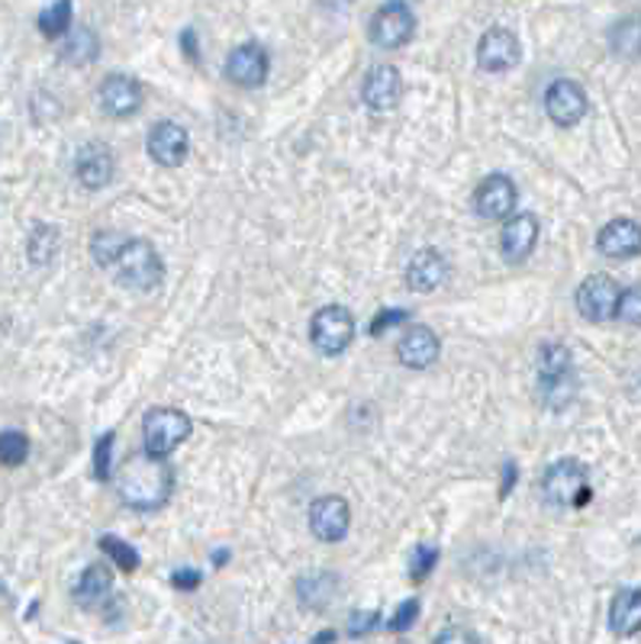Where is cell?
<instances>
[{"label":"cell","mask_w":641,"mask_h":644,"mask_svg":"<svg viewBox=\"0 0 641 644\" xmlns=\"http://www.w3.org/2000/svg\"><path fill=\"white\" fill-rule=\"evenodd\" d=\"M30 457V439L17 429L0 432V464L3 467H20Z\"/></svg>","instance_id":"cell-29"},{"label":"cell","mask_w":641,"mask_h":644,"mask_svg":"<svg viewBox=\"0 0 641 644\" xmlns=\"http://www.w3.org/2000/svg\"><path fill=\"white\" fill-rule=\"evenodd\" d=\"M597 249L603 252L606 258H619V262L635 258V255H641V226L635 220H626V217L612 220V223H606L600 229Z\"/></svg>","instance_id":"cell-18"},{"label":"cell","mask_w":641,"mask_h":644,"mask_svg":"<svg viewBox=\"0 0 641 644\" xmlns=\"http://www.w3.org/2000/svg\"><path fill=\"white\" fill-rule=\"evenodd\" d=\"M309 339L316 345V351H323V355H341L351 345V339H355V319H351V313L339 304L323 306L309 319Z\"/></svg>","instance_id":"cell-5"},{"label":"cell","mask_w":641,"mask_h":644,"mask_svg":"<svg viewBox=\"0 0 641 644\" xmlns=\"http://www.w3.org/2000/svg\"><path fill=\"white\" fill-rule=\"evenodd\" d=\"M616 316L629 326H641V284L629 287L619 294V306H616Z\"/></svg>","instance_id":"cell-34"},{"label":"cell","mask_w":641,"mask_h":644,"mask_svg":"<svg viewBox=\"0 0 641 644\" xmlns=\"http://www.w3.org/2000/svg\"><path fill=\"white\" fill-rule=\"evenodd\" d=\"M190 139L188 129L178 123H158L149 133V155L161 168H178L188 158Z\"/></svg>","instance_id":"cell-15"},{"label":"cell","mask_w":641,"mask_h":644,"mask_svg":"<svg viewBox=\"0 0 641 644\" xmlns=\"http://www.w3.org/2000/svg\"><path fill=\"white\" fill-rule=\"evenodd\" d=\"M619 284L609 274H590L580 287H577V309L584 319L590 323H606L616 316L619 306Z\"/></svg>","instance_id":"cell-7"},{"label":"cell","mask_w":641,"mask_h":644,"mask_svg":"<svg viewBox=\"0 0 641 644\" xmlns=\"http://www.w3.org/2000/svg\"><path fill=\"white\" fill-rule=\"evenodd\" d=\"M351 526V509L341 496H319L313 499L309 506V531L319 538V541H329L336 545L348 535Z\"/></svg>","instance_id":"cell-9"},{"label":"cell","mask_w":641,"mask_h":644,"mask_svg":"<svg viewBox=\"0 0 641 644\" xmlns=\"http://www.w3.org/2000/svg\"><path fill=\"white\" fill-rule=\"evenodd\" d=\"M410 319V309H383L378 319L371 323V336L378 339V336H383L390 326H400V323H407Z\"/></svg>","instance_id":"cell-36"},{"label":"cell","mask_w":641,"mask_h":644,"mask_svg":"<svg viewBox=\"0 0 641 644\" xmlns=\"http://www.w3.org/2000/svg\"><path fill=\"white\" fill-rule=\"evenodd\" d=\"M101 548H104V555H111L126 573H133V570L139 568V551H136L133 545L119 541L116 535H104V538H101Z\"/></svg>","instance_id":"cell-31"},{"label":"cell","mask_w":641,"mask_h":644,"mask_svg":"<svg viewBox=\"0 0 641 644\" xmlns=\"http://www.w3.org/2000/svg\"><path fill=\"white\" fill-rule=\"evenodd\" d=\"M439 351H442V341H439V336L432 329H425V326H416L410 332H403V339L397 341L400 361L407 368H413V371H422V368L435 365Z\"/></svg>","instance_id":"cell-20"},{"label":"cell","mask_w":641,"mask_h":644,"mask_svg":"<svg viewBox=\"0 0 641 644\" xmlns=\"http://www.w3.org/2000/svg\"><path fill=\"white\" fill-rule=\"evenodd\" d=\"M69 27H72V3H69V0L49 3V7L39 13V33L45 39L65 36Z\"/></svg>","instance_id":"cell-27"},{"label":"cell","mask_w":641,"mask_h":644,"mask_svg":"<svg viewBox=\"0 0 641 644\" xmlns=\"http://www.w3.org/2000/svg\"><path fill=\"white\" fill-rule=\"evenodd\" d=\"M416 33V13L407 3H383L371 20V42L378 49H400Z\"/></svg>","instance_id":"cell-6"},{"label":"cell","mask_w":641,"mask_h":644,"mask_svg":"<svg viewBox=\"0 0 641 644\" xmlns=\"http://www.w3.org/2000/svg\"><path fill=\"white\" fill-rule=\"evenodd\" d=\"M545 110L551 116V123H558V126H577L587 114V94L577 81L558 77L545 94Z\"/></svg>","instance_id":"cell-10"},{"label":"cell","mask_w":641,"mask_h":644,"mask_svg":"<svg viewBox=\"0 0 641 644\" xmlns=\"http://www.w3.org/2000/svg\"><path fill=\"white\" fill-rule=\"evenodd\" d=\"M538 242V220L532 213H516L506 220L503 235H500V249H503V258L513 262V265H523L532 249Z\"/></svg>","instance_id":"cell-17"},{"label":"cell","mask_w":641,"mask_h":644,"mask_svg":"<svg viewBox=\"0 0 641 644\" xmlns=\"http://www.w3.org/2000/svg\"><path fill=\"white\" fill-rule=\"evenodd\" d=\"M416 615H419V600H407L403 606L397 609V615H393L390 629H393V632H407V629L416 622Z\"/></svg>","instance_id":"cell-38"},{"label":"cell","mask_w":641,"mask_h":644,"mask_svg":"<svg viewBox=\"0 0 641 644\" xmlns=\"http://www.w3.org/2000/svg\"><path fill=\"white\" fill-rule=\"evenodd\" d=\"M542 493L551 506L558 509H580L590 503V477L587 467L574 457L555 461L545 477H542Z\"/></svg>","instance_id":"cell-2"},{"label":"cell","mask_w":641,"mask_h":644,"mask_svg":"<svg viewBox=\"0 0 641 644\" xmlns=\"http://www.w3.org/2000/svg\"><path fill=\"white\" fill-rule=\"evenodd\" d=\"M111 590H114V573H111V568L91 564V568L81 573V580H77L75 587L77 606L84 609L104 606V603L111 600Z\"/></svg>","instance_id":"cell-22"},{"label":"cell","mask_w":641,"mask_h":644,"mask_svg":"<svg viewBox=\"0 0 641 644\" xmlns=\"http://www.w3.org/2000/svg\"><path fill=\"white\" fill-rule=\"evenodd\" d=\"M227 77L239 87H262L267 81V52L259 42L232 49L227 59Z\"/></svg>","instance_id":"cell-11"},{"label":"cell","mask_w":641,"mask_h":644,"mask_svg":"<svg viewBox=\"0 0 641 644\" xmlns=\"http://www.w3.org/2000/svg\"><path fill=\"white\" fill-rule=\"evenodd\" d=\"M97 59V36L87 27H77L75 33L69 36L65 49H62V62L69 65H87Z\"/></svg>","instance_id":"cell-26"},{"label":"cell","mask_w":641,"mask_h":644,"mask_svg":"<svg viewBox=\"0 0 641 644\" xmlns=\"http://www.w3.org/2000/svg\"><path fill=\"white\" fill-rule=\"evenodd\" d=\"M116 274L119 284L129 291H151L161 284L165 277V265L155 252V245L146 239H126L119 258H116Z\"/></svg>","instance_id":"cell-3"},{"label":"cell","mask_w":641,"mask_h":644,"mask_svg":"<svg viewBox=\"0 0 641 644\" xmlns=\"http://www.w3.org/2000/svg\"><path fill=\"white\" fill-rule=\"evenodd\" d=\"M378 625L380 612H375V609H361V612H355V615L348 619V635H351V638H361V635L375 632Z\"/></svg>","instance_id":"cell-35"},{"label":"cell","mask_w":641,"mask_h":644,"mask_svg":"<svg viewBox=\"0 0 641 644\" xmlns=\"http://www.w3.org/2000/svg\"><path fill=\"white\" fill-rule=\"evenodd\" d=\"M171 487H175V474H171V464L165 457L129 455L116 471L119 499L139 513L161 509L171 496Z\"/></svg>","instance_id":"cell-1"},{"label":"cell","mask_w":641,"mask_h":644,"mask_svg":"<svg viewBox=\"0 0 641 644\" xmlns=\"http://www.w3.org/2000/svg\"><path fill=\"white\" fill-rule=\"evenodd\" d=\"M336 577H326V573H316V577H303L301 580V603L309 609L329 606L336 600Z\"/></svg>","instance_id":"cell-25"},{"label":"cell","mask_w":641,"mask_h":644,"mask_svg":"<svg viewBox=\"0 0 641 644\" xmlns=\"http://www.w3.org/2000/svg\"><path fill=\"white\" fill-rule=\"evenodd\" d=\"M193 429L190 416H185L181 410L171 407H155L146 413L143 422V442H146V455L168 457L178 445H185Z\"/></svg>","instance_id":"cell-4"},{"label":"cell","mask_w":641,"mask_h":644,"mask_svg":"<svg viewBox=\"0 0 641 644\" xmlns=\"http://www.w3.org/2000/svg\"><path fill=\"white\" fill-rule=\"evenodd\" d=\"M114 171L116 161L114 152H111V146H104V142H87V146L77 152L75 175L77 181H81L87 190L107 188V184L114 181Z\"/></svg>","instance_id":"cell-13"},{"label":"cell","mask_w":641,"mask_h":644,"mask_svg":"<svg viewBox=\"0 0 641 644\" xmlns=\"http://www.w3.org/2000/svg\"><path fill=\"white\" fill-rule=\"evenodd\" d=\"M146 94H143V84L129 75H111L101 84V107L116 119H126V116L139 114Z\"/></svg>","instance_id":"cell-12"},{"label":"cell","mask_w":641,"mask_h":644,"mask_svg":"<svg viewBox=\"0 0 641 644\" xmlns=\"http://www.w3.org/2000/svg\"><path fill=\"white\" fill-rule=\"evenodd\" d=\"M114 432L101 435V442L94 445V477L97 481H111L114 477Z\"/></svg>","instance_id":"cell-33"},{"label":"cell","mask_w":641,"mask_h":644,"mask_svg":"<svg viewBox=\"0 0 641 644\" xmlns=\"http://www.w3.org/2000/svg\"><path fill=\"white\" fill-rule=\"evenodd\" d=\"M609 45H612V52L622 55V59H641V17L619 20V23L609 30Z\"/></svg>","instance_id":"cell-23"},{"label":"cell","mask_w":641,"mask_h":644,"mask_svg":"<svg viewBox=\"0 0 641 644\" xmlns=\"http://www.w3.org/2000/svg\"><path fill=\"white\" fill-rule=\"evenodd\" d=\"M435 644H481V642H477V635H474L471 629H464V625H449V629H442V632L435 635Z\"/></svg>","instance_id":"cell-37"},{"label":"cell","mask_w":641,"mask_h":644,"mask_svg":"<svg viewBox=\"0 0 641 644\" xmlns=\"http://www.w3.org/2000/svg\"><path fill=\"white\" fill-rule=\"evenodd\" d=\"M55 252H59V232L52 226L33 229V235H30V258H33V265H49Z\"/></svg>","instance_id":"cell-30"},{"label":"cell","mask_w":641,"mask_h":644,"mask_svg":"<svg viewBox=\"0 0 641 644\" xmlns=\"http://www.w3.org/2000/svg\"><path fill=\"white\" fill-rule=\"evenodd\" d=\"M400 91H403V77L393 65H378L371 68L365 84H361V101L378 110V114H387L400 104Z\"/></svg>","instance_id":"cell-14"},{"label":"cell","mask_w":641,"mask_h":644,"mask_svg":"<svg viewBox=\"0 0 641 644\" xmlns=\"http://www.w3.org/2000/svg\"><path fill=\"white\" fill-rule=\"evenodd\" d=\"M171 583L178 587V590H197L200 587V573L190 568H181L171 573Z\"/></svg>","instance_id":"cell-39"},{"label":"cell","mask_w":641,"mask_h":644,"mask_svg":"<svg viewBox=\"0 0 641 644\" xmlns=\"http://www.w3.org/2000/svg\"><path fill=\"white\" fill-rule=\"evenodd\" d=\"M123 245H126V239H123L119 232H114V229H101V232H94V239H91V255H94V262L101 267L116 265Z\"/></svg>","instance_id":"cell-28"},{"label":"cell","mask_w":641,"mask_h":644,"mask_svg":"<svg viewBox=\"0 0 641 644\" xmlns=\"http://www.w3.org/2000/svg\"><path fill=\"white\" fill-rule=\"evenodd\" d=\"M519 59H523V45H519L516 33L506 30V27H493L477 42V65L484 72H493V75L509 72V68L519 65Z\"/></svg>","instance_id":"cell-8"},{"label":"cell","mask_w":641,"mask_h":644,"mask_svg":"<svg viewBox=\"0 0 641 644\" xmlns=\"http://www.w3.org/2000/svg\"><path fill=\"white\" fill-rule=\"evenodd\" d=\"M567 374H574L570 371V351H567L565 345H542V351H538V380H558L567 378Z\"/></svg>","instance_id":"cell-24"},{"label":"cell","mask_w":641,"mask_h":644,"mask_svg":"<svg viewBox=\"0 0 641 644\" xmlns=\"http://www.w3.org/2000/svg\"><path fill=\"white\" fill-rule=\"evenodd\" d=\"M449 277V262L439 249H422L416 252L407 265V287L416 294H432L442 287V281Z\"/></svg>","instance_id":"cell-19"},{"label":"cell","mask_w":641,"mask_h":644,"mask_svg":"<svg viewBox=\"0 0 641 644\" xmlns=\"http://www.w3.org/2000/svg\"><path fill=\"white\" fill-rule=\"evenodd\" d=\"M516 184L506 175H491L474 193V207L484 220H506L516 210Z\"/></svg>","instance_id":"cell-16"},{"label":"cell","mask_w":641,"mask_h":644,"mask_svg":"<svg viewBox=\"0 0 641 644\" xmlns=\"http://www.w3.org/2000/svg\"><path fill=\"white\" fill-rule=\"evenodd\" d=\"M336 642V632H323V635H316V642L313 644H333Z\"/></svg>","instance_id":"cell-40"},{"label":"cell","mask_w":641,"mask_h":644,"mask_svg":"<svg viewBox=\"0 0 641 644\" xmlns=\"http://www.w3.org/2000/svg\"><path fill=\"white\" fill-rule=\"evenodd\" d=\"M609 629L619 638H632L641 632V590L626 587L609 603Z\"/></svg>","instance_id":"cell-21"},{"label":"cell","mask_w":641,"mask_h":644,"mask_svg":"<svg viewBox=\"0 0 641 644\" xmlns=\"http://www.w3.org/2000/svg\"><path fill=\"white\" fill-rule=\"evenodd\" d=\"M435 561H439V548H432V545H416L413 555H410V564H407L410 580H413V583H422V580L432 573Z\"/></svg>","instance_id":"cell-32"}]
</instances>
